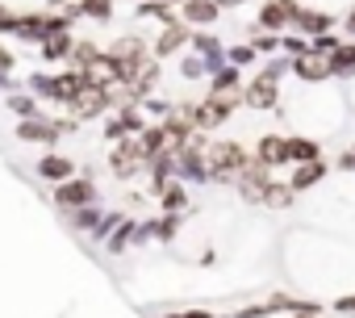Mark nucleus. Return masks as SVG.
<instances>
[{"label": "nucleus", "mask_w": 355, "mask_h": 318, "mask_svg": "<svg viewBox=\"0 0 355 318\" xmlns=\"http://www.w3.org/2000/svg\"><path fill=\"white\" fill-rule=\"evenodd\" d=\"M189 105V117H193V126L197 130H205V134H218L230 117H234V109H243V92H205V97H197V101H184Z\"/></svg>", "instance_id": "obj_1"}, {"label": "nucleus", "mask_w": 355, "mask_h": 318, "mask_svg": "<svg viewBox=\"0 0 355 318\" xmlns=\"http://www.w3.org/2000/svg\"><path fill=\"white\" fill-rule=\"evenodd\" d=\"M251 155H255V151H247V147L234 142V138H214V142H209V181L234 185V176L251 164Z\"/></svg>", "instance_id": "obj_2"}, {"label": "nucleus", "mask_w": 355, "mask_h": 318, "mask_svg": "<svg viewBox=\"0 0 355 318\" xmlns=\"http://www.w3.org/2000/svg\"><path fill=\"white\" fill-rule=\"evenodd\" d=\"M280 101H284V80L268 76L263 67H259V72H251V80L243 84V105H247V109L268 113V109H280Z\"/></svg>", "instance_id": "obj_3"}, {"label": "nucleus", "mask_w": 355, "mask_h": 318, "mask_svg": "<svg viewBox=\"0 0 355 318\" xmlns=\"http://www.w3.org/2000/svg\"><path fill=\"white\" fill-rule=\"evenodd\" d=\"M146 126H150L146 109L134 105V101H125V105H117V109L105 117V142L113 147V142H121V138H138Z\"/></svg>", "instance_id": "obj_4"}, {"label": "nucleus", "mask_w": 355, "mask_h": 318, "mask_svg": "<svg viewBox=\"0 0 355 318\" xmlns=\"http://www.w3.org/2000/svg\"><path fill=\"white\" fill-rule=\"evenodd\" d=\"M51 201L59 206V214H63V210H80V206H96V201H101V189H96L92 172H84V176H71V181L55 185V189H51Z\"/></svg>", "instance_id": "obj_5"}, {"label": "nucleus", "mask_w": 355, "mask_h": 318, "mask_svg": "<svg viewBox=\"0 0 355 318\" xmlns=\"http://www.w3.org/2000/svg\"><path fill=\"white\" fill-rule=\"evenodd\" d=\"M109 172H113V181H134L146 172V155H142L138 138H121L109 147Z\"/></svg>", "instance_id": "obj_6"}, {"label": "nucleus", "mask_w": 355, "mask_h": 318, "mask_svg": "<svg viewBox=\"0 0 355 318\" xmlns=\"http://www.w3.org/2000/svg\"><path fill=\"white\" fill-rule=\"evenodd\" d=\"M276 181V172L268 168V164H259V159L251 155V164L234 176V193L247 201V206H263V197H268V185Z\"/></svg>", "instance_id": "obj_7"}, {"label": "nucleus", "mask_w": 355, "mask_h": 318, "mask_svg": "<svg viewBox=\"0 0 355 318\" xmlns=\"http://www.w3.org/2000/svg\"><path fill=\"white\" fill-rule=\"evenodd\" d=\"M184 47H193V26H184L180 17H175V22H167V26L155 34V42H150V55L163 63V59L184 55Z\"/></svg>", "instance_id": "obj_8"}, {"label": "nucleus", "mask_w": 355, "mask_h": 318, "mask_svg": "<svg viewBox=\"0 0 355 318\" xmlns=\"http://www.w3.org/2000/svg\"><path fill=\"white\" fill-rule=\"evenodd\" d=\"M297 9H301V0H268V5H259V13H255V26L263 34H288Z\"/></svg>", "instance_id": "obj_9"}, {"label": "nucleus", "mask_w": 355, "mask_h": 318, "mask_svg": "<svg viewBox=\"0 0 355 318\" xmlns=\"http://www.w3.org/2000/svg\"><path fill=\"white\" fill-rule=\"evenodd\" d=\"M13 134H17V142H38V147H46V151L63 138V134H59V122L46 117V113H42V117H21V122L13 126Z\"/></svg>", "instance_id": "obj_10"}, {"label": "nucleus", "mask_w": 355, "mask_h": 318, "mask_svg": "<svg viewBox=\"0 0 355 318\" xmlns=\"http://www.w3.org/2000/svg\"><path fill=\"white\" fill-rule=\"evenodd\" d=\"M34 172H38L42 181H51V189H55V185H63V181H71V176H80L76 159H71V155H63V151H46L38 164H34Z\"/></svg>", "instance_id": "obj_11"}, {"label": "nucleus", "mask_w": 355, "mask_h": 318, "mask_svg": "<svg viewBox=\"0 0 355 318\" xmlns=\"http://www.w3.org/2000/svg\"><path fill=\"white\" fill-rule=\"evenodd\" d=\"M255 159L259 164H268L272 172H280V168H288V134H259L255 138Z\"/></svg>", "instance_id": "obj_12"}, {"label": "nucleus", "mask_w": 355, "mask_h": 318, "mask_svg": "<svg viewBox=\"0 0 355 318\" xmlns=\"http://www.w3.org/2000/svg\"><path fill=\"white\" fill-rule=\"evenodd\" d=\"M293 80H301V84L318 88V84H326V80H334V76H330V63H326V55H313V51H305V55H293Z\"/></svg>", "instance_id": "obj_13"}, {"label": "nucleus", "mask_w": 355, "mask_h": 318, "mask_svg": "<svg viewBox=\"0 0 355 318\" xmlns=\"http://www.w3.org/2000/svg\"><path fill=\"white\" fill-rule=\"evenodd\" d=\"M180 218L184 214H159V218H142L138 222V239L134 243H171L175 235H180Z\"/></svg>", "instance_id": "obj_14"}, {"label": "nucleus", "mask_w": 355, "mask_h": 318, "mask_svg": "<svg viewBox=\"0 0 355 318\" xmlns=\"http://www.w3.org/2000/svg\"><path fill=\"white\" fill-rule=\"evenodd\" d=\"M334 22H338V17H334L330 9H309V5H301L297 17H293V30L305 34V38H318V34H330Z\"/></svg>", "instance_id": "obj_15"}, {"label": "nucleus", "mask_w": 355, "mask_h": 318, "mask_svg": "<svg viewBox=\"0 0 355 318\" xmlns=\"http://www.w3.org/2000/svg\"><path fill=\"white\" fill-rule=\"evenodd\" d=\"M105 218H109V210L101 201L96 206H80V210H63V226L76 231V235H96Z\"/></svg>", "instance_id": "obj_16"}, {"label": "nucleus", "mask_w": 355, "mask_h": 318, "mask_svg": "<svg viewBox=\"0 0 355 318\" xmlns=\"http://www.w3.org/2000/svg\"><path fill=\"white\" fill-rule=\"evenodd\" d=\"M326 172H330V159L322 155V159H309V164H293L288 168V185L297 189V193H309V189H318L322 181H326Z\"/></svg>", "instance_id": "obj_17"}, {"label": "nucleus", "mask_w": 355, "mask_h": 318, "mask_svg": "<svg viewBox=\"0 0 355 318\" xmlns=\"http://www.w3.org/2000/svg\"><path fill=\"white\" fill-rule=\"evenodd\" d=\"M180 22L209 30V26L222 22V5H218V0H180Z\"/></svg>", "instance_id": "obj_18"}, {"label": "nucleus", "mask_w": 355, "mask_h": 318, "mask_svg": "<svg viewBox=\"0 0 355 318\" xmlns=\"http://www.w3.org/2000/svg\"><path fill=\"white\" fill-rule=\"evenodd\" d=\"M189 51L205 59L209 76H214L218 67H226V47H222V38H218V34H209V30H197V34H193V47H189Z\"/></svg>", "instance_id": "obj_19"}, {"label": "nucleus", "mask_w": 355, "mask_h": 318, "mask_svg": "<svg viewBox=\"0 0 355 318\" xmlns=\"http://www.w3.org/2000/svg\"><path fill=\"white\" fill-rule=\"evenodd\" d=\"M146 176H150V189H163L167 181L180 176V159H175V147H167L163 155H155L146 164Z\"/></svg>", "instance_id": "obj_20"}, {"label": "nucleus", "mask_w": 355, "mask_h": 318, "mask_svg": "<svg viewBox=\"0 0 355 318\" xmlns=\"http://www.w3.org/2000/svg\"><path fill=\"white\" fill-rule=\"evenodd\" d=\"M155 201H159L163 214H184V210H189V185L175 176V181H167L163 189H155Z\"/></svg>", "instance_id": "obj_21"}, {"label": "nucleus", "mask_w": 355, "mask_h": 318, "mask_svg": "<svg viewBox=\"0 0 355 318\" xmlns=\"http://www.w3.org/2000/svg\"><path fill=\"white\" fill-rule=\"evenodd\" d=\"M113 5L117 0H76V5H67L63 13L71 17V22H80V17H88V22H113Z\"/></svg>", "instance_id": "obj_22"}, {"label": "nucleus", "mask_w": 355, "mask_h": 318, "mask_svg": "<svg viewBox=\"0 0 355 318\" xmlns=\"http://www.w3.org/2000/svg\"><path fill=\"white\" fill-rule=\"evenodd\" d=\"M334 80H355V38H343L334 55H326Z\"/></svg>", "instance_id": "obj_23"}, {"label": "nucleus", "mask_w": 355, "mask_h": 318, "mask_svg": "<svg viewBox=\"0 0 355 318\" xmlns=\"http://www.w3.org/2000/svg\"><path fill=\"white\" fill-rule=\"evenodd\" d=\"M101 59H105V47H96L92 38H76V51H71L67 67H76V72H96Z\"/></svg>", "instance_id": "obj_24"}, {"label": "nucleus", "mask_w": 355, "mask_h": 318, "mask_svg": "<svg viewBox=\"0 0 355 318\" xmlns=\"http://www.w3.org/2000/svg\"><path fill=\"white\" fill-rule=\"evenodd\" d=\"M71 51H76V34H71V30H67V34H55V38H46V42L38 47L42 63H67Z\"/></svg>", "instance_id": "obj_25"}, {"label": "nucleus", "mask_w": 355, "mask_h": 318, "mask_svg": "<svg viewBox=\"0 0 355 318\" xmlns=\"http://www.w3.org/2000/svg\"><path fill=\"white\" fill-rule=\"evenodd\" d=\"M134 239H138V218L121 214V222H117V226H113V235L105 239V251H109V256H121Z\"/></svg>", "instance_id": "obj_26"}, {"label": "nucleus", "mask_w": 355, "mask_h": 318, "mask_svg": "<svg viewBox=\"0 0 355 318\" xmlns=\"http://www.w3.org/2000/svg\"><path fill=\"white\" fill-rule=\"evenodd\" d=\"M309 159H322V142L309 138V134H288V168L309 164Z\"/></svg>", "instance_id": "obj_27"}, {"label": "nucleus", "mask_w": 355, "mask_h": 318, "mask_svg": "<svg viewBox=\"0 0 355 318\" xmlns=\"http://www.w3.org/2000/svg\"><path fill=\"white\" fill-rule=\"evenodd\" d=\"M138 142H142V155H146V164L155 155H163L167 147H171V138H167V130H163V122H150L142 134H138Z\"/></svg>", "instance_id": "obj_28"}, {"label": "nucleus", "mask_w": 355, "mask_h": 318, "mask_svg": "<svg viewBox=\"0 0 355 318\" xmlns=\"http://www.w3.org/2000/svg\"><path fill=\"white\" fill-rule=\"evenodd\" d=\"M243 84H247V80H243V72H239L234 63H226V67H218V72L209 76V92H222V97H226V92H243Z\"/></svg>", "instance_id": "obj_29"}, {"label": "nucleus", "mask_w": 355, "mask_h": 318, "mask_svg": "<svg viewBox=\"0 0 355 318\" xmlns=\"http://www.w3.org/2000/svg\"><path fill=\"white\" fill-rule=\"evenodd\" d=\"M5 105H9V113H13L17 122H21V117H42V101H38L34 92H9Z\"/></svg>", "instance_id": "obj_30"}, {"label": "nucleus", "mask_w": 355, "mask_h": 318, "mask_svg": "<svg viewBox=\"0 0 355 318\" xmlns=\"http://www.w3.org/2000/svg\"><path fill=\"white\" fill-rule=\"evenodd\" d=\"M26 84H30V92H34L38 101H46V105H59V84H55V72H34Z\"/></svg>", "instance_id": "obj_31"}, {"label": "nucleus", "mask_w": 355, "mask_h": 318, "mask_svg": "<svg viewBox=\"0 0 355 318\" xmlns=\"http://www.w3.org/2000/svg\"><path fill=\"white\" fill-rule=\"evenodd\" d=\"M293 201H297V189H293L288 181H280V176H276V181L268 185V197H263V206H268V210H288Z\"/></svg>", "instance_id": "obj_32"}, {"label": "nucleus", "mask_w": 355, "mask_h": 318, "mask_svg": "<svg viewBox=\"0 0 355 318\" xmlns=\"http://www.w3.org/2000/svg\"><path fill=\"white\" fill-rule=\"evenodd\" d=\"M259 59H263V55H259V51H255L251 42H239V47H226V63H234L239 72H247V67H255Z\"/></svg>", "instance_id": "obj_33"}, {"label": "nucleus", "mask_w": 355, "mask_h": 318, "mask_svg": "<svg viewBox=\"0 0 355 318\" xmlns=\"http://www.w3.org/2000/svg\"><path fill=\"white\" fill-rule=\"evenodd\" d=\"M180 76L184 80H209V67L201 55H189V59H180Z\"/></svg>", "instance_id": "obj_34"}, {"label": "nucleus", "mask_w": 355, "mask_h": 318, "mask_svg": "<svg viewBox=\"0 0 355 318\" xmlns=\"http://www.w3.org/2000/svg\"><path fill=\"white\" fill-rule=\"evenodd\" d=\"M251 47H255L259 55H280V34H263V30H255Z\"/></svg>", "instance_id": "obj_35"}, {"label": "nucleus", "mask_w": 355, "mask_h": 318, "mask_svg": "<svg viewBox=\"0 0 355 318\" xmlns=\"http://www.w3.org/2000/svg\"><path fill=\"white\" fill-rule=\"evenodd\" d=\"M338 42H343V38L330 30V34H318V38H309V51H313V55H334V51H338Z\"/></svg>", "instance_id": "obj_36"}, {"label": "nucleus", "mask_w": 355, "mask_h": 318, "mask_svg": "<svg viewBox=\"0 0 355 318\" xmlns=\"http://www.w3.org/2000/svg\"><path fill=\"white\" fill-rule=\"evenodd\" d=\"M330 168H334V172H347V176H351V172H355V147H347V151H343L338 159H330Z\"/></svg>", "instance_id": "obj_37"}, {"label": "nucleus", "mask_w": 355, "mask_h": 318, "mask_svg": "<svg viewBox=\"0 0 355 318\" xmlns=\"http://www.w3.org/2000/svg\"><path fill=\"white\" fill-rule=\"evenodd\" d=\"M0 72H5V76H13V72H17V55H13L9 47H0Z\"/></svg>", "instance_id": "obj_38"}, {"label": "nucleus", "mask_w": 355, "mask_h": 318, "mask_svg": "<svg viewBox=\"0 0 355 318\" xmlns=\"http://www.w3.org/2000/svg\"><path fill=\"white\" fill-rule=\"evenodd\" d=\"M163 318H222L214 310H175V314H163Z\"/></svg>", "instance_id": "obj_39"}, {"label": "nucleus", "mask_w": 355, "mask_h": 318, "mask_svg": "<svg viewBox=\"0 0 355 318\" xmlns=\"http://www.w3.org/2000/svg\"><path fill=\"white\" fill-rule=\"evenodd\" d=\"M334 310H338V314H355V293H343V297H334Z\"/></svg>", "instance_id": "obj_40"}, {"label": "nucleus", "mask_w": 355, "mask_h": 318, "mask_svg": "<svg viewBox=\"0 0 355 318\" xmlns=\"http://www.w3.org/2000/svg\"><path fill=\"white\" fill-rule=\"evenodd\" d=\"M343 34H347V38H355V5L343 13Z\"/></svg>", "instance_id": "obj_41"}, {"label": "nucleus", "mask_w": 355, "mask_h": 318, "mask_svg": "<svg viewBox=\"0 0 355 318\" xmlns=\"http://www.w3.org/2000/svg\"><path fill=\"white\" fill-rule=\"evenodd\" d=\"M218 5H222V13H226V9H239L243 0H218Z\"/></svg>", "instance_id": "obj_42"}, {"label": "nucleus", "mask_w": 355, "mask_h": 318, "mask_svg": "<svg viewBox=\"0 0 355 318\" xmlns=\"http://www.w3.org/2000/svg\"><path fill=\"white\" fill-rule=\"evenodd\" d=\"M0 88H9V76H5V72H0Z\"/></svg>", "instance_id": "obj_43"}, {"label": "nucleus", "mask_w": 355, "mask_h": 318, "mask_svg": "<svg viewBox=\"0 0 355 318\" xmlns=\"http://www.w3.org/2000/svg\"><path fill=\"white\" fill-rule=\"evenodd\" d=\"M293 318H322V314H293Z\"/></svg>", "instance_id": "obj_44"}, {"label": "nucleus", "mask_w": 355, "mask_h": 318, "mask_svg": "<svg viewBox=\"0 0 355 318\" xmlns=\"http://www.w3.org/2000/svg\"><path fill=\"white\" fill-rule=\"evenodd\" d=\"M351 147H355V142H351Z\"/></svg>", "instance_id": "obj_45"}]
</instances>
